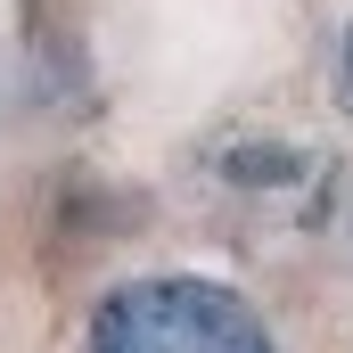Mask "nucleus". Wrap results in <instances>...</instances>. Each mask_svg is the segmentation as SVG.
<instances>
[{
    "label": "nucleus",
    "instance_id": "7ed1b4c3",
    "mask_svg": "<svg viewBox=\"0 0 353 353\" xmlns=\"http://www.w3.org/2000/svg\"><path fill=\"white\" fill-rule=\"evenodd\" d=\"M337 115L353 123V25H345V41H337Z\"/></svg>",
    "mask_w": 353,
    "mask_h": 353
},
{
    "label": "nucleus",
    "instance_id": "f257e3e1",
    "mask_svg": "<svg viewBox=\"0 0 353 353\" xmlns=\"http://www.w3.org/2000/svg\"><path fill=\"white\" fill-rule=\"evenodd\" d=\"M90 353H279L271 321L222 279H123L90 312Z\"/></svg>",
    "mask_w": 353,
    "mask_h": 353
},
{
    "label": "nucleus",
    "instance_id": "f03ea898",
    "mask_svg": "<svg viewBox=\"0 0 353 353\" xmlns=\"http://www.w3.org/2000/svg\"><path fill=\"white\" fill-rule=\"evenodd\" d=\"M222 181H239V189H296L304 181V148L296 140H230L222 148Z\"/></svg>",
    "mask_w": 353,
    "mask_h": 353
}]
</instances>
